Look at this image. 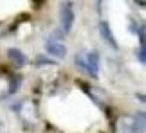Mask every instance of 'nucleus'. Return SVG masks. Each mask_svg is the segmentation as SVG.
<instances>
[{
    "label": "nucleus",
    "instance_id": "f257e3e1",
    "mask_svg": "<svg viewBox=\"0 0 146 133\" xmlns=\"http://www.w3.org/2000/svg\"><path fill=\"white\" fill-rule=\"evenodd\" d=\"M15 112L18 115V119L22 120V124L27 128H35L38 124V110H36V103L33 99H22L18 104H15Z\"/></svg>",
    "mask_w": 146,
    "mask_h": 133
},
{
    "label": "nucleus",
    "instance_id": "f03ea898",
    "mask_svg": "<svg viewBox=\"0 0 146 133\" xmlns=\"http://www.w3.org/2000/svg\"><path fill=\"white\" fill-rule=\"evenodd\" d=\"M74 61L90 77H98V74H99V54L96 51H80L74 56Z\"/></svg>",
    "mask_w": 146,
    "mask_h": 133
},
{
    "label": "nucleus",
    "instance_id": "7ed1b4c3",
    "mask_svg": "<svg viewBox=\"0 0 146 133\" xmlns=\"http://www.w3.org/2000/svg\"><path fill=\"white\" fill-rule=\"evenodd\" d=\"M20 77L11 72H0V99H5L18 90Z\"/></svg>",
    "mask_w": 146,
    "mask_h": 133
},
{
    "label": "nucleus",
    "instance_id": "20e7f679",
    "mask_svg": "<svg viewBox=\"0 0 146 133\" xmlns=\"http://www.w3.org/2000/svg\"><path fill=\"white\" fill-rule=\"evenodd\" d=\"M60 24H61V32L63 34H69L72 29V24H74V11H72V4H61L60 7Z\"/></svg>",
    "mask_w": 146,
    "mask_h": 133
},
{
    "label": "nucleus",
    "instance_id": "39448f33",
    "mask_svg": "<svg viewBox=\"0 0 146 133\" xmlns=\"http://www.w3.org/2000/svg\"><path fill=\"white\" fill-rule=\"evenodd\" d=\"M114 133H137V122L132 115H121L114 124Z\"/></svg>",
    "mask_w": 146,
    "mask_h": 133
},
{
    "label": "nucleus",
    "instance_id": "423d86ee",
    "mask_svg": "<svg viewBox=\"0 0 146 133\" xmlns=\"http://www.w3.org/2000/svg\"><path fill=\"white\" fill-rule=\"evenodd\" d=\"M45 51H47L49 54H52V56H56V58H65V56H67V47H65L61 41H52V40H49L47 45H45Z\"/></svg>",
    "mask_w": 146,
    "mask_h": 133
},
{
    "label": "nucleus",
    "instance_id": "0eeeda50",
    "mask_svg": "<svg viewBox=\"0 0 146 133\" xmlns=\"http://www.w3.org/2000/svg\"><path fill=\"white\" fill-rule=\"evenodd\" d=\"M99 32H101V38L105 40V43H108L112 49H117V41H115L114 34H112V29L106 22H99Z\"/></svg>",
    "mask_w": 146,
    "mask_h": 133
},
{
    "label": "nucleus",
    "instance_id": "6e6552de",
    "mask_svg": "<svg viewBox=\"0 0 146 133\" xmlns=\"http://www.w3.org/2000/svg\"><path fill=\"white\" fill-rule=\"evenodd\" d=\"M85 90H87V93H88V95H90L98 104H101V106H105L106 101H108V99H106V93L101 90V88H96V86H85Z\"/></svg>",
    "mask_w": 146,
    "mask_h": 133
},
{
    "label": "nucleus",
    "instance_id": "1a4fd4ad",
    "mask_svg": "<svg viewBox=\"0 0 146 133\" xmlns=\"http://www.w3.org/2000/svg\"><path fill=\"white\" fill-rule=\"evenodd\" d=\"M7 56L11 58V61H13L15 65H25L27 63V56L22 51H18V49H9L7 51Z\"/></svg>",
    "mask_w": 146,
    "mask_h": 133
},
{
    "label": "nucleus",
    "instance_id": "9d476101",
    "mask_svg": "<svg viewBox=\"0 0 146 133\" xmlns=\"http://www.w3.org/2000/svg\"><path fill=\"white\" fill-rule=\"evenodd\" d=\"M137 58H139V63H143L146 61V58H144V47H139V51H137Z\"/></svg>",
    "mask_w": 146,
    "mask_h": 133
}]
</instances>
